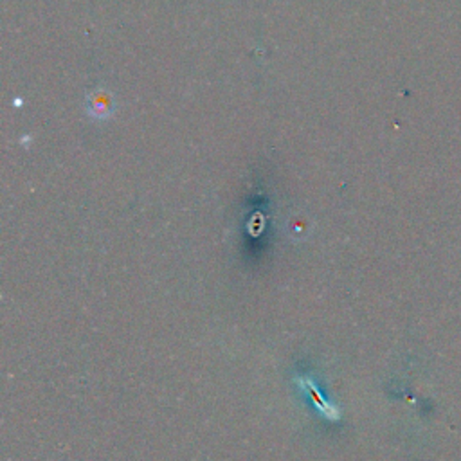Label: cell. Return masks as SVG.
<instances>
[{
    "instance_id": "1",
    "label": "cell",
    "mask_w": 461,
    "mask_h": 461,
    "mask_svg": "<svg viewBox=\"0 0 461 461\" xmlns=\"http://www.w3.org/2000/svg\"><path fill=\"white\" fill-rule=\"evenodd\" d=\"M114 112H116V100L109 91L98 89L87 98L89 118L96 121H109L114 118Z\"/></svg>"
},
{
    "instance_id": "2",
    "label": "cell",
    "mask_w": 461,
    "mask_h": 461,
    "mask_svg": "<svg viewBox=\"0 0 461 461\" xmlns=\"http://www.w3.org/2000/svg\"><path fill=\"white\" fill-rule=\"evenodd\" d=\"M13 105H15V107H22V100H21V98H17V100L13 102Z\"/></svg>"
}]
</instances>
